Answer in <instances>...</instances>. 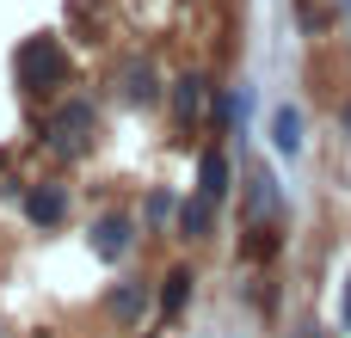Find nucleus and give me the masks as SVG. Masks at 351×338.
I'll list each match as a JSON object with an SVG mask.
<instances>
[{
  "instance_id": "obj_13",
  "label": "nucleus",
  "mask_w": 351,
  "mask_h": 338,
  "mask_svg": "<svg viewBox=\"0 0 351 338\" xmlns=\"http://www.w3.org/2000/svg\"><path fill=\"white\" fill-rule=\"evenodd\" d=\"M167 216H173V191H154V197H148V222H154V228H160V222H167Z\"/></svg>"
},
{
  "instance_id": "obj_15",
  "label": "nucleus",
  "mask_w": 351,
  "mask_h": 338,
  "mask_svg": "<svg viewBox=\"0 0 351 338\" xmlns=\"http://www.w3.org/2000/svg\"><path fill=\"white\" fill-rule=\"evenodd\" d=\"M346 129H351V105H346Z\"/></svg>"
},
{
  "instance_id": "obj_10",
  "label": "nucleus",
  "mask_w": 351,
  "mask_h": 338,
  "mask_svg": "<svg viewBox=\"0 0 351 338\" xmlns=\"http://www.w3.org/2000/svg\"><path fill=\"white\" fill-rule=\"evenodd\" d=\"M160 283H167V289H160V314H167V320H179V314H185V302H191V283H197V277L179 265V271H167Z\"/></svg>"
},
{
  "instance_id": "obj_8",
  "label": "nucleus",
  "mask_w": 351,
  "mask_h": 338,
  "mask_svg": "<svg viewBox=\"0 0 351 338\" xmlns=\"http://www.w3.org/2000/svg\"><path fill=\"white\" fill-rule=\"evenodd\" d=\"M197 191H204L210 203L228 197V154H222V148H204V160H197Z\"/></svg>"
},
{
  "instance_id": "obj_9",
  "label": "nucleus",
  "mask_w": 351,
  "mask_h": 338,
  "mask_svg": "<svg viewBox=\"0 0 351 338\" xmlns=\"http://www.w3.org/2000/svg\"><path fill=\"white\" fill-rule=\"evenodd\" d=\"M271 148H278V154H302V117H296L290 105L271 111Z\"/></svg>"
},
{
  "instance_id": "obj_6",
  "label": "nucleus",
  "mask_w": 351,
  "mask_h": 338,
  "mask_svg": "<svg viewBox=\"0 0 351 338\" xmlns=\"http://www.w3.org/2000/svg\"><path fill=\"white\" fill-rule=\"evenodd\" d=\"M173 222H179V240H204V234H210V222H216V203L197 191V197H185V203L173 209Z\"/></svg>"
},
{
  "instance_id": "obj_1",
  "label": "nucleus",
  "mask_w": 351,
  "mask_h": 338,
  "mask_svg": "<svg viewBox=\"0 0 351 338\" xmlns=\"http://www.w3.org/2000/svg\"><path fill=\"white\" fill-rule=\"evenodd\" d=\"M12 80H19V92L25 99H49L62 80H68V49H62V37H25L19 43V55H12Z\"/></svg>"
},
{
  "instance_id": "obj_3",
  "label": "nucleus",
  "mask_w": 351,
  "mask_h": 338,
  "mask_svg": "<svg viewBox=\"0 0 351 338\" xmlns=\"http://www.w3.org/2000/svg\"><path fill=\"white\" fill-rule=\"evenodd\" d=\"M25 216H31V228H62V216H68V185H56V179L31 185V191H25Z\"/></svg>"
},
{
  "instance_id": "obj_12",
  "label": "nucleus",
  "mask_w": 351,
  "mask_h": 338,
  "mask_svg": "<svg viewBox=\"0 0 351 338\" xmlns=\"http://www.w3.org/2000/svg\"><path fill=\"white\" fill-rule=\"evenodd\" d=\"M247 209L265 222V216H278V185H271V172H253V185H247Z\"/></svg>"
},
{
  "instance_id": "obj_5",
  "label": "nucleus",
  "mask_w": 351,
  "mask_h": 338,
  "mask_svg": "<svg viewBox=\"0 0 351 338\" xmlns=\"http://www.w3.org/2000/svg\"><path fill=\"white\" fill-rule=\"evenodd\" d=\"M105 314H111L117 326H136V320L148 314V283H117V289L105 296Z\"/></svg>"
},
{
  "instance_id": "obj_2",
  "label": "nucleus",
  "mask_w": 351,
  "mask_h": 338,
  "mask_svg": "<svg viewBox=\"0 0 351 338\" xmlns=\"http://www.w3.org/2000/svg\"><path fill=\"white\" fill-rule=\"evenodd\" d=\"M93 135H99V111H93V99H68V105H56L49 117H43V148L49 154H86L93 148Z\"/></svg>"
},
{
  "instance_id": "obj_4",
  "label": "nucleus",
  "mask_w": 351,
  "mask_h": 338,
  "mask_svg": "<svg viewBox=\"0 0 351 338\" xmlns=\"http://www.w3.org/2000/svg\"><path fill=\"white\" fill-rule=\"evenodd\" d=\"M130 240H136V222H130V216H117V209H111V216H99V222H93V252H99L105 265H117V259L130 252Z\"/></svg>"
},
{
  "instance_id": "obj_11",
  "label": "nucleus",
  "mask_w": 351,
  "mask_h": 338,
  "mask_svg": "<svg viewBox=\"0 0 351 338\" xmlns=\"http://www.w3.org/2000/svg\"><path fill=\"white\" fill-rule=\"evenodd\" d=\"M123 99H130V105H154V99H160L148 62H130V68H123Z\"/></svg>"
},
{
  "instance_id": "obj_14",
  "label": "nucleus",
  "mask_w": 351,
  "mask_h": 338,
  "mask_svg": "<svg viewBox=\"0 0 351 338\" xmlns=\"http://www.w3.org/2000/svg\"><path fill=\"white\" fill-rule=\"evenodd\" d=\"M296 338H321V333H315V326H302V333H296Z\"/></svg>"
},
{
  "instance_id": "obj_7",
  "label": "nucleus",
  "mask_w": 351,
  "mask_h": 338,
  "mask_svg": "<svg viewBox=\"0 0 351 338\" xmlns=\"http://www.w3.org/2000/svg\"><path fill=\"white\" fill-rule=\"evenodd\" d=\"M204 99H210L204 74H179V80H173V111H179V123H197V117H204Z\"/></svg>"
}]
</instances>
